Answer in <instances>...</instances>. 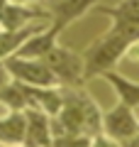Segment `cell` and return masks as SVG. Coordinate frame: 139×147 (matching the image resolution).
Listing matches in <instances>:
<instances>
[{"instance_id":"cell-1","label":"cell","mask_w":139,"mask_h":147,"mask_svg":"<svg viewBox=\"0 0 139 147\" xmlns=\"http://www.w3.org/2000/svg\"><path fill=\"white\" fill-rule=\"evenodd\" d=\"M129 42H132V37H127L124 32L112 30L105 39H100V42L88 52L86 76H90V74H100V71H110L112 64H117L120 59H122V54L127 52Z\"/></svg>"},{"instance_id":"cell-2","label":"cell","mask_w":139,"mask_h":147,"mask_svg":"<svg viewBox=\"0 0 139 147\" xmlns=\"http://www.w3.org/2000/svg\"><path fill=\"white\" fill-rule=\"evenodd\" d=\"M5 66H7V71H10L17 81H22V84H27V86L51 88V86H56V81H59L56 74L46 66V64H41V61H32V59H22V57H10L5 61Z\"/></svg>"},{"instance_id":"cell-3","label":"cell","mask_w":139,"mask_h":147,"mask_svg":"<svg viewBox=\"0 0 139 147\" xmlns=\"http://www.w3.org/2000/svg\"><path fill=\"white\" fill-rule=\"evenodd\" d=\"M100 123L98 110L95 105H90L88 100L73 98L68 103H63L61 108V125L66 130V135H78L81 130H88V127H95Z\"/></svg>"},{"instance_id":"cell-4","label":"cell","mask_w":139,"mask_h":147,"mask_svg":"<svg viewBox=\"0 0 139 147\" xmlns=\"http://www.w3.org/2000/svg\"><path fill=\"white\" fill-rule=\"evenodd\" d=\"M46 66L56 74V79L71 81V84H78L86 76V61L78 54L61 47H51V52L46 54Z\"/></svg>"},{"instance_id":"cell-5","label":"cell","mask_w":139,"mask_h":147,"mask_svg":"<svg viewBox=\"0 0 139 147\" xmlns=\"http://www.w3.org/2000/svg\"><path fill=\"white\" fill-rule=\"evenodd\" d=\"M103 127L115 140H132L134 135H139V118L132 105L120 103L103 118Z\"/></svg>"},{"instance_id":"cell-6","label":"cell","mask_w":139,"mask_h":147,"mask_svg":"<svg viewBox=\"0 0 139 147\" xmlns=\"http://www.w3.org/2000/svg\"><path fill=\"white\" fill-rule=\"evenodd\" d=\"M112 15H115V22H117L115 30L124 32L132 39H139V0H124Z\"/></svg>"},{"instance_id":"cell-7","label":"cell","mask_w":139,"mask_h":147,"mask_svg":"<svg viewBox=\"0 0 139 147\" xmlns=\"http://www.w3.org/2000/svg\"><path fill=\"white\" fill-rule=\"evenodd\" d=\"M27 147H46L51 142V132L46 125V118L41 110H27Z\"/></svg>"},{"instance_id":"cell-8","label":"cell","mask_w":139,"mask_h":147,"mask_svg":"<svg viewBox=\"0 0 139 147\" xmlns=\"http://www.w3.org/2000/svg\"><path fill=\"white\" fill-rule=\"evenodd\" d=\"M27 137V115L22 113H12L7 118H0V140L10 142V145H20Z\"/></svg>"},{"instance_id":"cell-9","label":"cell","mask_w":139,"mask_h":147,"mask_svg":"<svg viewBox=\"0 0 139 147\" xmlns=\"http://www.w3.org/2000/svg\"><path fill=\"white\" fill-rule=\"evenodd\" d=\"M54 34H56V27H54L51 32H44V34H39V37L34 34V39H27V42L22 44L20 49H17V57H22V59L46 57V54L51 52V47H54Z\"/></svg>"},{"instance_id":"cell-10","label":"cell","mask_w":139,"mask_h":147,"mask_svg":"<svg viewBox=\"0 0 139 147\" xmlns=\"http://www.w3.org/2000/svg\"><path fill=\"white\" fill-rule=\"evenodd\" d=\"M108 76V81L117 88L120 98H122L124 105H132V108H139V84H134L132 79H124V76H120V74H105Z\"/></svg>"},{"instance_id":"cell-11","label":"cell","mask_w":139,"mask_h":147,"mask_svg":"<svg viewBox=\"0 0 139 147\" xmlns=\"http://www.w3.org/2000/svg\"><path fill=\"white\" fill-rule=\"evenodd\" d=\"M29 34H32V30H5V32H0V59H10V54L15 49H20L29 39Z\"/></svg>"},{"instance_id":"cell-12","label":"cell","mask_w":139,"mask_h":147,"mask_svg":"<svg viewBox=\"0 0 139 147\" xmlns=\"http://www.w3.org/2000/svg\"><path fill=\"white\" fill-rule=\"evenodd\" d=\"M95 0H59L56 3V30L63 25V22L73 20V17H78L83 10H86L88 5H93Z\"/></svg>"},{"instance_id":"cell-13","label":"cell","mask_w":139,"mask_h":147,"mask_svg":"<svg viewBox=\"0 0 139 147\" xmlns=\"http://www.w3.org/2000/svg\"><path fill=\"white\" fill-rule=\"evenodd\" d=\"M29 20H32V15L22 5H7L5 12H3V17H0V22L7 30H22V25H27Z\"/></svg>"},{"instance_id":"cell-14","label":"cell","mask_w":139,"mask_h":147,"mask_svg":"<svg viewBox=\"0 0 139 147\" xmlns=\"http://www.w3.org/2000/svg\"><path fill=\"white\" fill-rule=\"evenodd\" d=\"M59 147H90V140L88 137H76L73 140V135H68L66 140L59 142Z\"/></svg>"},{"instance_id":"cell-15","label":"cell","mask_w":139,"mask_h":147,"mask_svg":"<svg viewBox=\"0 0 139 147\" xmlns=\"http://www.w3.org/2000/svg\"><path fill=\"white\" fill-rule=\"evenodd\" d=\"M90 147H120V145H117V140L110 137V135H98L95 140H93Z\"/></svg>"},{"instance_id":"cell-16","label":"cell","mask_w":139,"mask_h":147,"mask_svg":"<svg viewBox=\"0 0 139 147\" xmlns=\"http://www.w3.org/2000/svg\"><path fill=\"white\" fill-rule=\"evenodd\" d=\"M5 86H7V66L0 64V91L5 88Z\"/></svg>"},{"instance_id":"cell-17","label":"cell","mask_w":139,"mask_h":147,"mask_svg":"<svg viewBox=\"0 0 139 147\" xmlns=\"http://www.w3.org/2000/svg\"><path fill=\"white\" fill-rule=\"evenodd\" d=\"M5 7H7V3H5V0H0V17H3V12H5Z\"/></svg>"},{"instance_id":"cell-18","label":"cell","mask_w":139,"mask_h":147,"mask_svg":"<svg viewBox=\"0 0 139 147\" xmlns=\"http://www.w3.org/2000/svg\"><path fill=\"white\" fill-rule=\"evenodd\" d=\"M20 3H34V0H15V5H20Z\"/></svg>"},{"instance_id":"cell-19","label":"cell","mask_w":139,"mask_h":147,"mask_svg":"<svg viewBox=\"0 0 139 147\" xmlns=\"http://www.w3.org/2000/svg\"><path fill=\"white\" fill-rule=\"evenodd\" d=\"M51 3H59V0H51Z\"/></svg>"}]
</instances>
